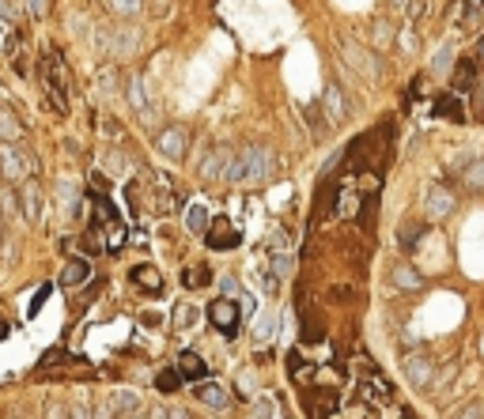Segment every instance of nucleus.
<instances>
[{"label": "nucleus", "mask_w": 484, "mask_h": 419, "mask_svg": "<svg viewBox=\"0 0 484 419\" xmlns=\"http://www.w3.org/2000/svg\"><path fill=\"white\" fill-rule=\"evenodd\" d=\"M257 336H261V340L277 336V318H265V321H261V333H257Z\"/></svg>", "instance_id": "34"}, {"label": "nucleus", "mask_w": 484, "mask_h": 419, "mask_svg": "<svg viewBox=\"0 0 484 419\" xmlns=\"http://www.w3.org/2000/svg\"><path fill=\"white\" fill-rule=\"evenodd\" d=\"M174 325H178V329L193 325V310H189V306H178V310H174Z\"/></svg>", "instance_id": "32"}, {"label": "nucleus", "mask_w": 484, "mask_h": 419, "mask_svg": "<svg viewBox=\"0 0 484 419\" xmlns=\"http://www.w3.org/2000/svg\"><path fill=\"white\" fill-rule=\"evenodd\" d=\"M8 333H12V325H8V321H0V340H8Z\"/></svg>", "instance_id": "38"}, {"label": "nucleus", "mask_w": 484, "mask_h": 419, "mask_svg": "<svg viewBox=\"0 0 484 419\" xmlns=\"http://www.w3.org/2000/svg\"><path fill=\"white\" fill-rule=\"evenodd\" d=\"M435 117H447V121H454V125H465V106H462V99H458L454 91H443L439 99H435Z\"/></svg>", "instance_id": "12"}, {"label": "nucleus", "mask_w": 484, "mask_h": 419, "mask_svg": "<svg viewBox=\"0 0 484 419\" xmlns=\"http://www.w3.org/2000/svg\"><path fill=\"white\" fill-rule=\"evenodd\" d=\"M185 148H189V133H185L182 125H171V128H163V133H159V151H163V155L182 159Z\"/></svg>", "instance_id": "8"}, {"label": "nucleus", "mask_w": 484, "mask_h": 419, "mask_svg": "<svg viewBox=\"0 0 484 419\" xmlns=\"http://www.w3.org/2000/svg\"><path fill=\"white\" fill-rule=\"evenodd\" d=\"M64 359H68V351H61V348H53V351H46V367H57V362H64Z\"/></svg>", "instance_id": "33"}, {"label": "nucleus", "mask_w": 484, "mask_h": 419, "mask_svg": "<svg viewBox=\"0 0 484 419\" xmlns=\"http://www.w3.org/2000/svg\"><path fill=\"white\" fill-rule=\"evenodd\" d=\"M87 280H91V261L87 257H68V264H64V272H61V287H84Z\"/></svg>", "instance_id": "10"}, {"label": "nucleus", "mask_w": 484, "mask_h": 419, "mask_svg": "<svg viewBox=\"0 0 484 419\" xmlns=\"http://www.w3.org/2000/svg\"><path fill=\"white\" fill-rule=\"evenodd\" d=\"M269 272H277V276H292V272H295V257L292 253H272V269Z\"/></svg>", "instance_id": "26"}, {"label": "nucleus", "mask_w": 484, "mask_h": 419, "mask_svg": "<svg viewBox=\"0 0 484 419\" xmlns=\"http://www.w3.org/2000/svg\"><path fill=\"white\" fill-rule=\"evenodd\" d=\"M182 284L189 287V291H201V287L212 284V272H208L205 264H193V269H185V272H182Z\"/></svg>", "instance_id": "20"}, {"label": "nucleus", "mask_w": 484, "mask_h": 419, "mask_svg": "<svg viewBox=\"0 0 484 419\" xmlns=\"http://www.w3.org/2000/svg\"><path fill=\"white\" fill-rule=\"evenodd\" d=\"M0 35H4V30H0Z\"/></svg>", "instance_id": "40"}, {"label": "nucleus", "mask_w": 484, "mask_h": 419, "mask_svg": "<svg viewBox=\"0 0 484 419\" xmlns=\"http://www.w3.org/2000/svg\"><path fill=\"white\" fill-rule=\"evenodd\" d=\"M288 374H292L295 382H310V378L318 374V370H314V362H306V359H303V351L295 348L292 355H288Z\"/></svg>", "instance_id": "18"}, {"label": "nucleus", "mask_w": 484, "mask_h": 419, "mask_svg": "<svg viewBox=\"0 0 484 419\" xmlns=\"http://www.w3.org/2000/svg\"><path fill=\"white\" fill-rule=\"evenodd\" d=\"M420 223H405L401 227V249H416V238H420Z\"/></svg>", "instance_id": "28"}, {"label": "nucleus", "mask_w": 484, "mask_h": 419, "mask_svg": "<svg viewBox=\"0 0 484 419\" xmlns=\"http://www.w3.org/2000/svg\"><path fill=\"white\" fill-rule=\"evenodd\" d=\"M19 133H23V128H19V117H15L12 110H0V136H4V144H12Z\"/></svg>", "instance_id": "23"}, {"label": "nucleus", "mask_w": 484, "mask_h": 419, "mask_svg": "<svg viewBox=\"0 0 484 419\" xmlns=\"http://www.w3.org/2000/svg\"><path fill=\"white\" fill-rule=\"evenodd\" d=\"M178 385H182L178 370H159V374H156V389H159V393H174Z\"/></svg>", "instance_id": "25"}, {"label": "nucleus", "mask_w": 484, "mask_h": 419, "mask_svg": "<svg viewBox=\"0 0 484 419\" xmlns=\"http://www.w3.org/2000/svg\"><path fill=\"white\" fill-rule=\"evenodd\" d=\"M303 340L306 344H322V340H326V325H322L318 318H310V313H306V325H303Z\"/></svg>", "instance_id": "24"}, {"label": "nucleus", "mask_w": 484, "mask_h": 419, "mask_svg": "<svg viewBox=\"0 0 484 419\" xmlns=\"http://www.w3.org/2000/svg\"><path fill=\"white\" fill-rule=\"evenodd\" d=\"M46 8H50V0H30V15H38V19L46 15Z\"/></svg>", "instance_id": "37"}, {"label": "nucleus", "mask_w": 484, "mask_h": 419, "mask_svg": "<svg viewBox=\"0 0 484 419\" xmlns=\"http://www.w3.org/2000/svg\"><path fill=\"white\" fill-rule=\"evenodd\" d=\"M405 374H409L413 385H427L431 382V359L427 355H409L405 359Z\"/></svg>", "instance_id": "14"}, {"label": "nucleus", "mask_w": 484, "mask_h": 419, "mask_svg": "<svg viewBox=\"0 0 484 419\" xmlns=\"http://www.w3.org/2000/svg\"><path fill=\"white\" fill-rule=\"evenodd\" d=\"M106 189H110V182L102 178L99 170H95V174H91V193H106Z\"/></svg>", "instance_id": "35"}, {"label": "nucleus", "mask_w": 484, "mask_h": 419, "mask_svg": "<svg viewBox=\"0 0 484 419\" xmlns=\"http://www.w3.org/2000/svg\"><path fill=\"white\" fill-rule=\"evenodd\" d=\"M424 212H427V220H443V215H450L454 212V193H450L447 185H435V189L427 193V200H424Z\"/></svg>", "instance_id": "7"}, {"label": "nucleus", "mask_w": 484, "mask_h": 419, "mask_svg": "<svg viewBox=\"0 0 484 419\" xmlns=\"http://www.w3.org/2000/svg\"><path fill=\"white\" fill-rule=\"evenodd\" d=\"M284 246H288L284 227H272V231H269V253H284Z\"/></svg>", "instance_id": "30"}, {"label": "nucleus", "mask_w": 484, "mask_h": 419, "mask_svg": "<svg viewBox=\"0 0 484 419\" xmlns=\"http://www.w3.org/2000/svg\"><path fill=\"white\" fill-rule=\"evenodd\" d=\"M447 15H450L454 27H473V19H477V4H473V0H450Z\"/></svg>", "instance_id": "15"}, {"label": "nucleus", "mask_w": 484, "mask_h": 419, "mask_svg": "<svg viewBox=\"0 0 484 419\" xmlns=\"http://www.w3.org/2000/svg\"><path fill=\"white\" fill-rule=\"evenodd\" d=\"M208 220H212V215H208V208H205V204H193L189 212H185V227H189L193 235H205Z\"/></svg>", "instance_id": "22"}, {"label": "nucleus", "mask_w": 484, "mask_h": 419, "mask_svg": "<svg viewBox=\"0 0 484 419\" xmlns=\"http://www.w3.org/2000/svg\"><path fill=\"white\" fill-rule=\"evenodd\" d=\"M465 182L473 185V189H477V185H484V163H477V166H469V170H465Z\"/></svg>", "instance_id": "31"}, {"label": "nucleus", "mask_w": 484, "mask_h": 419, "mask_svg": "<svg viewBox=\"0 0 484 419\" xmlns=\"http://www.w3.org/2000/svg\"><path fill=\"white\" fill-rule=\"evenodd\" d=\"M272 170H277V159H272L269 148H250L239 155V185L257 189V185H265L272 178Z\"/></svg>", "instance_id": "2"}, {"label": "nucleus", "mask_w": 484, "mask_h": 419, "mask_svg": "<svg viewBox=\"0 0 484 419\" xmlns=\"http://www.w3.org/2000/svg\"><path fill=\"white\" fill-rule=\"evenodd\" d=\"M322 106H326V117L333 121V125H337V121H344V99H341V87H337V84L326 87V95H322Z\"/></svg>", "instance_id": "17"}, {"label": "nucleus", "mask_w": 484, "mask_h": 419, "mask_svg": "<svg viewBox=\"0 0 484 419\" xmlns=\"http://www.w3.org/2000/svg\"><path fill=\"white\" fill-rule=\"evenodd\" d=\"M393 284L405 287V291H416V287H424V276L416 269H409V264H398L393 269Z\"/></svg>", "instance_id": "21"}, {"label": "nucleus", "mask_w": 484, "mask_h": 419, "mask_svg": "<svg viewBox=\"0 0 484 419\" xmlns=\"http://www.w3.org/2000/svg\"><path fill=\"white\" fill-rule=\"evenodd\" d=\"M231 155H235L231 148H216L212 155L205 159V166H201V178H205V182H223V174H227V163H231Z\"/></svg>", "instance_id": "11"}, {"label": "nucleus", "mask_w": 484, "mask_h": 419, "mask_svg": "<svg viewBox=\"0 0 484 419\" xmlns=\"http://www.w3.org/2000/svg\"><path fill=\"white\" fill-rule=\"evenodd\" d=\"M424 4H427V0H424Z\"/></svg>", "instance_id": "41"}, {"label": "nucleus", "mask_w": 484, "mask_h": 419, "mask_svg": "<svg viewBox=\"0 0 484 419\" xmlns=\"http://www.w3.org/2000/svg\"><path fill=\"white\" fill-rule=\"evenodd\" d=\"M129 102H133V106L140 110L144 117H148V99H144V87H140V79H133V84H129Z\"/></svg>", "instance_id": "27"}, {"label": "nucleus", "mask_w": 484, "mask_h": 419, "mask_svg": "<svg viewBox=\"0 0 484 419\" xmlns=\"http://www.w3.org/2000/svg\"><path fill=\"white\" fill-rule=\"evenodd\" d=\"M38 170V159L27 155L23 148H15V144H0V178L4 182H27V174Z\"/></svg>", "instance_id": "3"}, {"label": "nucleus", "mask_w": 484, "mask_h": 419, "mask_svg": "<svg viewBox=\"0 0 484 419\" xmlns=\"http://www.w3.org/2000/svg\"><path fill=\"white\" fill-rule=\"evenodd\" d=\"M15 200H19L23 220H27V223H38V220H42V193H38V182H35V178H27V182L19 185Z\"/></svg>", "instance_id": "6"}, {"label": "nucleus", "mask_w": 484, "mask_h": 419, "mask_svg": "<svg viewBox=\"0 0 484 419\" xmlns=\"http://www.w3.org/2000/svg\"><path fill=\"white\" fill-rule=\"evenodd\" d=\"M129 280H133V284L140 287V291H151V295L163 291V276H159L156 264H136V269L129 272Z\"/></svg>", "instance_id": "13"}, {"label": "nucleus", "mask_w": 484, "mask_h": 419, "mask_svg": "<svg viewBox=\"0 0 484 419\" xmlns=\"http://www.w3.org/2000/svg\"><path fill=\"white\" fill-rule=\"evenodd\" d=\"M208 321H212L216 329H220L223 336H235L239 333V321H242V310L235 299H216L208 302Z\"/></svg>", "instance_id": "5"}, {"label": "nucleus", "mask_w": 484, "mask_h": 419, "mask_svg": "<svg viewBox=\"0 0 484 419\" xmlns=\"http://www.w3.org/2000/svg\"><path fill=\"white\" fill-rule=\"evenodd\" d=\"M42 84H46V95H50L53 110H57V114H68L72 76H68V64L61 61L57 50H50V61H42Z\"/></svg>", "instance_id": "1"}, {"label": "nucleus", "mask_w": 484, "mask_h": 419, "mask_svg": "<svg viewBox=\"0 0 484 419\" xmlns=\"http://www.w3.org/2000/svg\"><path fill=\"white\" fill-rule=\"evenodd\" d=\"M454 419H484V416H481V408H477V405H469V408H462V412H458Z\"/></svg>", "instance_id": "36"}, {"label": "nucleus", "mask_w": 484, "mask_h": 419, "mask_svg": "<svg viewBox=\"0 0 484 419\" xmlns=\"http://www.w3.org/2000/svg\"><path fill=\"white\" fill-rule=\"evenodd\" d=\"M242 242L239 235V227L227 220V215H212L208 220V227H205V246L208 249H220V253H227V249H235Z\"/></svg>", "instance_id": "4"}, {"label": "nucleus", "mask_w": 484, "mask_h": 419, "mask_svg": "<svg viewBox=\"0 0 484 419\" xmlns=\"http://www.w3.org/2000/svg\"><path fill=\"white\" fill-rule=\"evenodd\" d=\"M197 400L201 405H212V408H223L227 405V393H223V385H216V382H201L197 385Z\"/></svg>", "instance_id": "19"}, {"label": "nucleus", "mask_w": 484, "mask_h": 419, "mask_svg": "<svg viewBox=\"0 0 484 419\" xmlns=\"http://www.w3.org/2000/svg\"><path fill=\"white\" fill-rule=\"evenodd\" d=\"M450 84H454V91H473L477 87V61H458Z\"/></svg>", "instance_id": "16"}, {"label": "nucleus", "mask_w": 484, "mask_h": 419, "mask_svg": "<svg viewBox=\"0 0 484 419\" xmlns=\"http://www.w3.org/2000/svg\"><path fill=\"white\" fill-rule=\"evenodd\" d=\"M477 61L484 64V38H477Z\"/></svg>", "instance_id": "39"}, {"label": "nucleus", "mask_w": 484, "mask_h": 419, "mask_svg": "<svg viewBox=\"0 0 484 419\" xmlns=\"http://www.w3.org/2000/svg\"><path fill=\"white\" fill-rule=\"evenodd\" d=\"M50 291H53L50 284H42V287H38V291H35V299H30V306H27V318H38V310H42V302L50 299Z\"/></svg>", "instance_id": "29"}, {"label": "nucleus", "mask_w": 484, "mask_h": 419, "mask_svg": "<svg viewBox=\"0 0 484 419\" xmlns=\"http://www.w3.org/2000/svg\"><path fill=\"white\" fill-rule=\"evenodd\" d=\"M174 370H178L182 382H205L208 378V362L197 355V351H182L178 362H174Z\"/></svg>", "instance_id": "9"}]
</instances>
